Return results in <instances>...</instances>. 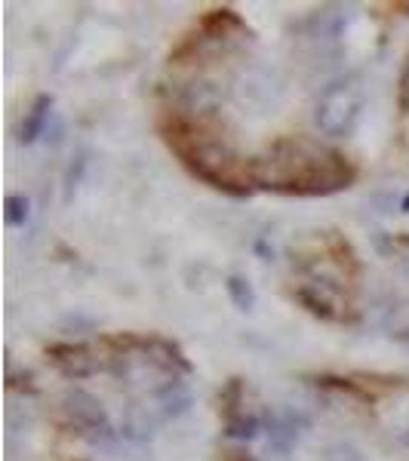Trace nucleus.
Returning a JSON list of instances; mask_svg holds the SVG:
<instances>
[{
	"mask_svg": "<svg viewBox=\"0 0 409 461\" xmlns=\"http://www.w3.org/2000/svg\"><path fill=\"white\" fill-rule=\"evenodd\" d=\"M50 114H53V99H50V95H41V99L32 105V111L25 114V121H22V142H37V136L43 132Z\"/></svg>",
	"mask_w": 409,
	"mask_h": 461,
	"instance_id": "obj_3",
	"label": "nucleus"
},
{
	"mask_svg": "<svg viewBox=\"0 0 409 461\" xmlns=\"http://www.w3.org/2000/svg\"><path fill=\"white\" fill-rule=\"evenodd\" d=\"M6 210H4V219H6V225H25V219H28V200L25 197H19V194H13V197H6Z\"/></svg>",
	"mask_w": 409,
	"mask_h": 461,
	"instance_id": "obj_6",
	"label": "nucleus"
},
{
	"mask_svg": "<svg viewBox=\"0 0 409 461\" xmlns=\"http://www.w3.org/2000/svg\"><path fill=\"white\" fill-rule=\"evenodd\" d=\"M400 86H404V93L409 95V65H406V71H404V80H400Z\"/></svg>",
	"mask_w": 409,
	"mask_h": 461,
	"instance_id": "obj_7",
	"label": "nucleus"
},
{
	"mask_svg": "<svg viewBox=\"0 0 409 461\" xmlns=\"http://www.w3.org/2000/svg\"><path fill=\"white\" fill-rule=\"evenodd\" d=\"M158 397H160L163 415H178V412H185L188 403H191V397H188V391H185V388H178L176 393H173V388H163Z\"/></svg>",
	"mask_w": 409,
	"mask_h": 461,
	"instance_id": "obj_5",
	"label": "nucleus"
},
{
	"mask_svg": "<svg viewBox=\"0 0 409 461\" xmlns=\"http://www.w3.org/2000/svg\"><path fill=\"white\" fill-rule=\"evenodd\" d=\"M228 295H232V302L241 311H250L256 304V293H252V286L243 277H228Z\"/></svg>",
	"mask_w": 409,
	"mask_h": 461,
	"instance_id": "obj_4",
	"label": "nucleus"
},
{
	"mask_svg": "<svg viewBox=\"0 0 409 461\" xmlns=\"http://www.w3.org/2000/svg\"><path fill=\"white\" fill-rule=\"evenodd\" d=\"M65 415H68V421H74L77 428H86V430H99L108 425V415L105 409H102L99 400L93 397V393L86 391H74L65 397Z\"/></svg>",
	"mask_w": 409,
	"mask_h": 461,
	"instance_id": "obj_1",
	"label": "nucleus"
},
{
	"mask_svg": "<svg viewBox=\"0 0 409 461\" xmlns=\"http://www.w3.org/2000/svg\"><path fill=\"white\" fill-rule=\"evenodd\" d=\"M321 126L330 132H341L351 126V121L357 117V102L351 99V95L345 93V89H332L330 95L323 99L321 105Z\"/></svg>",
	"mask_w": 409,
	"mask_h": 461,
	"instance_id": "obj_2",
	"label": "nucleus"
}]
</instances>
